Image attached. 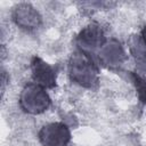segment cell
Returning a JSON list of instances; mask_svg holds the SVG:
<instances>
[{"instance_id":"6da1fadb","label":"cell","mask_w":146,"mask_h":146,"mask_svg":"<svg viewBox=\"0 0 146 146\" xmlns=\"http://www.w3.org/2000/svg\"><path fill=\"white\" fill-rule=\"evenodd\" d=\"M68 67L71 79L80 86L94 88L98 84V70L88 52L79 50L72 54Z\"/></svg>"},{"instance_id":"7a4b0ae2","label":"cell","mask_w":146,"mask_h":146,"mask_svg":"<svg viewBox=\"0 0 146 146\" xmlns=\"http://www.w3.org/2000/svg\"><path fill=\"white\" fill-rule=\"evenodd\" d=\"M19 105L26 113L40 114L49 107L50 97L43 87L32 82L23 88L19 96Z\"/></svg>"},{"instance_id":"3957f363","label":"cell","mask_w":146,"mask_h":146,"mask_svg":"<svg viewBox=\"0 0 146 146\" xmlns=\"http://www.w3.org/2000/svg\"><path fill=\"white\" fill-rule=\"evenodd\" d=\"M39 140L42 146H67L71 140V131L62 122L48 123L39 131Z\"/></svg>"},{"instance_id":"277c9868","label":"cell","mask_w":146,"mask_h":146,"mask_svg":"<svg viewBox=\"0 0 146 146\" xmlns=\"http://www.w3.org/2000/svg\"><path fill=\"white\" fill-rule=\"evenodd\" d=\"M32 79L34 83L43 87L44 89H51L56 86V73L54 68L38 56H34L31 62Z\"/></svg>"},{"instance_id":"5b68a950","label":"cell","mask_w":146,"mask_h":146,"mask_svg":"<svg viewBox=\"0 0 146 146\" xmlns=\"http://www.w3.org/2000/svg\"><path fill=\"white\" fill-rule=\"evenodd\" d=\"M14 22L25 30H33L36 29L41 24V16L29 3H21L18 5L14 13H13Z\"/></svg>"},{"instance_id":"8992f818","label":"cell","mask_w":146,"mask_h":146,"mask_svg":"<svg viewBox=\"0 0 146 146\" xmlns=\"http://www.w3.org/2000/svg\"><path fill=\"white\" fill-rule=\"evenodd\" d=\"M78 41L81 44L82 50L87 51V49H95L104 43V34L102 29L98 25L91 24L83 29L78 36Z\"/></svg>"},{"instance_id":"52a82bcc","label":"cell","mask_w":146,"mask_h":146,"mask_svg":"<svg viewBox=\"0 0 146 146\" xmlns=\"http://www.w3.org/2000/svg\"><path fill=\"white\" fill-rule=\"evenodd\" d=\"M131 76L133 79L137 92H138V97L143 103H146V79L137 73H132L131 72Z\"/></svg>"}]
</instances>
